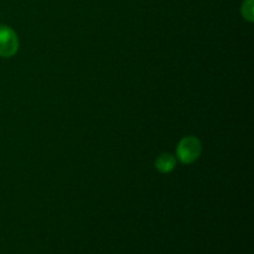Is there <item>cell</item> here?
<instances>
[{"label": "cell", "mask_w": 254, "mask_h": 254, "mask_svg": "<svg viewBox=\"0 0 254 254\" xmlns=\"http://www.w3.org/2000/svg\"><path fill=\"white\" fill-rule=\"evenodd\" d=\"M201 151H202V146L197 138L185 136L179 143L178 149H176V156L183 164H191L197 160L198 156L201 155Z\"/></svg>", "instance_id": "6da1fadb"}, {"label": "cell", "mask_w": 254, "mask_h": 254, "mask_svg": "<svg viewBox=\"0 0 254 254\" xmlns=\"http://www.w3.org/2000/svg\"><path fill=\"white\" fill-rule=\"evenodd\" d=\"M19 49L17 35L7 26H0V56L11 57Z\"/></svg>", "instance_id": "7a4b0ae2"}, {"label": "cell", "mask_w": 254, "mask_h": 254, "mask_svg": "<svg viewBox=\"0 0 254 254\" xmlns=\"http://www.w3.org/2000/svg\"><path fill=\"white\" fill-rule=\"evenodd\" d=\"M175 158H174L173 155H170V154H161L155 161V168L163 174L170 173V171L175 168Z\"/></svg>", "instance_id": "3957f363"}, {"label": "cell", "mask_w": 254, "mask_h": 254, "mask_svg": "<svg viewBox=\"0 0 254 254\" xmlns=\"http://www.w3.org/2000/svg\"><path fill=\"white\" fill-rule=\"evenodd\" d=\"M243 16L247 20L252 21L253 20V9H252V0H248L243 4Z\"/></svg>", "instance_id": "277c9868"}]
</instances>
